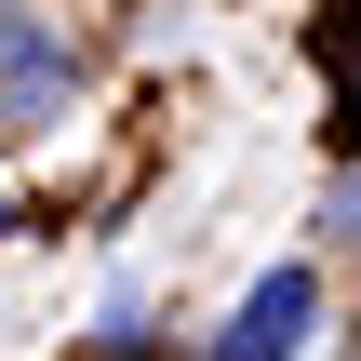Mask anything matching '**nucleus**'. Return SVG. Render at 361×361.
Returning <instances> with one entry per match:
<instances>
[{"label":"nucleus","instance_id":"f03ea898","mask_svg":"<svg viewBox=\"0 0 361 361\" xmlns=\"http://www.w3.org/2000/svg\"><path fill=\"white\" fill-rule=\"evenodd\" d=\"M308 322H322V281H308V268H268V281L228 308L214 361H295V348H308Z\"/></svg>","mask_w":361,"mask_h":361},{"label":"nucleus","instance_id":"f257e3e1","mask_svg":"<svg viewBox=\"0 0 361 361\" xmlns=\"http://www.w3.org/2000/svg\"><path fill=\"white\" fill-rule=\"evenodd\" d=\"M67 80H80V67H67V27H54V13H13V27H0V121L40 134V121L67 107Z\"/></svg>","mask_w":361,"mask_h":361},{"label":"nucleus","instance_id":"20e7f679","mask_svg":"<svg viewBox=\"0 0 361 361\" xmlns=\"http://www.w3.org/2000/svg\"><path fill=\"white\" fill-rule=\"evenodd\" d=\"M13 13H27V0H0V27H13Z\"/></svg>","mask_w":361,"mask_h":361},{"label":"nucleus","instance_id":"7ed1b4c3","mask_svg":"<svg viewBox=\"0 0 361 361\" xmlns=\"http://www.w3.org/2000/svg\"><path fill=\"white\" fill-rule=\"evenodd\" d=\"M322 54H335V94H348V134H361V27H322Z\"/></svg>","mask_w":361,"mask_h":361}]
</instances>
